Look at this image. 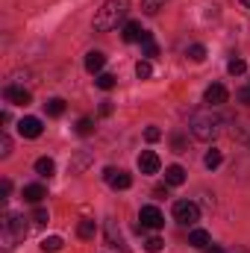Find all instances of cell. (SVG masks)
<instances>
[{"mask_svg":"<svg viewBox=\"0 0 250 253\" xmlns=\"http://www.w3.org/2000/svg\"><path fill=\"white\" fill-rule=\"evenodd\" d=\"M188 129H191L194 138H200V141H212V138L221 132V118L212 112V106L194 109L191 118H188Z\"/></svg>","mask_w":250,"mask_h":253,"instance_id":"1","label":"cell"},{"mask_svg":"<svg viewBox=\"0 0 250 253\" xmlns=\"http://www.w3.org/2000/svg\"><path fill=\"white\" fill-rule=\"evenodd\" d=\"M126 12H129V0H106V3L97 9V15H94V30H97V33L115 30V27L126 18Z\"/></svg>","mask_w":250,"mask_h":253,"instance_id":"2","label":"cell"},{"mask_svg":"<svg viewBox=\"0 0 250 253\" xmlns=\"http://www.w3.org/2000/svg\"><path fill=\"white\" fill-rule=\"evenodd\" d=\"M0 236H3V248L12 251L18 242L27 239V218L18 215V212H6L3 215V224H0Z\"/></svg>","mask_w":250,"mask_h":253,"instance_id":"3","label":"cell"},{"mask_svg":"<svg viewBox=\"0 0 250 253\" xmlns=\"http://www.w3.org/2000/svg\"><path fill=\"white\" fill-rule=\"evenodd\" d=\"M174 221H180L183 227H191L200 221V206L194 200H177L174 203Z\"/></svg>","mask_w":250,"mask_h":253,"instance_id":"4","label":"cell"},{"mask_svg":"<svg viewBox=\"0 0 250 253\" xmlns=\"http://www.w3.org/2000/svg\"><path fill=\"white\" fill-rule=\"evenodd\" d=\"M138 221H141L144 230H162V227H165V215H162L156 206H141Z\"/></svg>","mask_w":250,"mask_h":253,"instance_id":"5","label":"cell"},{"mask_svg":"<svg viewBox=\"0 0 250 253\" xmlns=\"http://www.w3.org/2000/svg\"><path fill=\"white\" fill-rule=\"evenodd\" d=\"M103 177H106V183H109L112 189H129V186H132V177H129L126 171H121V168H106Z\"/></svg>","mask_w":250,"mask_h":253,"instance_id":"6","label":"cell"},{"mask_svg":"<svg viewBox=\"0 0 250 253\" xmlns=\"http://www.w3.org/2000/svg\"><path fill=\"white\" fill-rule=\"evenodd\" d=\"M203 100H206V106H221V103H227V88L221 85V83H212L209 88H206V94H203Z\"/></svg>","mask_w":250,"mask_h":253,"instance_id":"7","label":"cell"},{"mask_svg":"<svg viewBox=\"0 0 250 253\" xmlns=\"http://www.w3.org/2000/svg\"><path fill=\"white\" fill-rule=\"evenodd\" d=\"M3 97L9 100V103H15V106H27L33 97H30V91L27 88H18V85H6L3 88Z\"/></svg>","mask_w":250,"mask_h":253,"instance_id":"8","label":"cell"},{"mask_svg":"<svg viewBox=\"0 0 250 253\" xmlns=\"http://www.w3.org/2000/svg\"><path fill=\"white\" fill-rule=\"evenodd\" d=\"M42 129H44V126H42L39 118H21V121H18V132H21L24 138H39Z\"/></svg>","mask_w":250,"mask_h":253,"instance_id":"9","label":"cell"},{"mask_svg":"<svg viewBox=\"0 0 250 253\" xmlns=\"http://www.w3.org/2000/svg\"><path fill=\"white\" fill-rule=\"evenodd\" d=\"M138 168H141V174H156V171H159V156H156L153 150H141Z\"/></svg>","mask_w":250,"mask_h":253,"instance_id":"10","label":"cell"},{"mask_svg":"<svg viewBox=\"0 0 250 253\" xmlns=\"http://www.w3.org/2000/svg\"><path fill=\"white\" fill-rule=\"evenodd\" d=\"M103 65H106V56H103L100 50L85 53V71H88V74H103Z\"/></svg>","mask_w":250,"mask_h":253,"instance_id":"11","label":"cell"},{"mask_svg":"<svg viewBox=\"0 0 250 253\" xmlns=\"http://www.w3.org/2000/svg\"><path fill=\"white\" fill-rule=\"evenodd\" d=\"M144 33H147V30H141V24H138V21H126L121 36H124V42L132 44V42H141V39H144Z\"/></svg>","mask_w":250,"mask_h":253,"instance_id":"12","label":"cell"},{"mask_svg":"<svg viewBox=\"0 0 250 253\" xmlns=\"http://www.w3.org/2000/svg\"><path fill=\"white\" fill-rule=\"evenodd\" d=\"M44 197H47V191H44V186H39V183H33V186H24V200H27V203L39 206V203H42Z\"/></svg>","mask_w":250,"mask_h":253,"instance_id":"13","label":"cell"},{"mask_svg":"<svg viewBox=\"0 0 250 253\" xmlns=\"http://www.w3.org/2000/svg\"><path fill=\"white\" fill-rule=\"evenodd\" d=\"M165 183H168V186H183V183H186V168L168 165V168H165Z\"/></svg>","mask_w":250,"mask_h":253,"instance_id":"14","label":"cell"},{"mask_svg":"<svg viewBox=\"0 0 250 253\" xmlns=\"http://www.w3.org/2000/svg\"><path fill=\"white\" fill-rule=\"evenodd\" d=\"M188 245H191V248H200V251H206V248H209V233H206V230H191V236H188Z\"/></svg>","mask_w":250,"mask_h":253,"instance_id":"15","label":"cell"},{"mask_svg":"<svg viewBox=\"0 0 250 253\" xmlns=\"http://www.w3.org/2000/svg\"><path fill=\"white\" fill-rule=\"evenodd\" d=\"M141 53H144V59L159 56V47H156V42H153V36H150V33H144V39H141Z\"/></svg>","mask_w":250,"mask_h":253,"instance_id":"16","label":"cell"},{"mask_svg":"<svg viewBox=\"0 0 250 253\" xmlns=\"http://www.w3.org/2000/svg\"><path fill=\"white\" fill-rule=\"evenodd\" d=\"M53 171H56V162H53V159L42 156V159L36 162V174H39V177H53Z\"/></svg>","mask_w":250,"mask_h":253,"instance_id":"17","label":"cell"},{"mask_svg":"<svg viewBox=\"0 0 250 253\" xmlns=\"http://www.w3.org/2000/svg\"><path fill=\"white\" fill-rule=\"evenodd\" d=\"M94 233H97V224H94V221H88V218H85V221H80V224H77V236H80V239H85V242H88V239H94Z\"/></svg>","mask_w":250,"mask_h":253,"instance_id":"18","label":"cell"},{"mask_svg":"<svg viewBox=\"0 0 250 253\" xmlns=\"http://www.w3.org/2000/svg\"><path fill=\"white\" fill-rule=\"evenodd\" d=\"M106 239H109V245H112V248H121V251L126 248L124 239H121V233L115 230V221H109V224H106Z\"/></svg>","mask_w":250,"mask_h":253,"instance_id":"19","label":"cell"},{"mask_svg":"<svg viewBox=\"0 0 250 253\" xmlns=\"http://www.w3.org/2000/svg\"><path fill=\"white\" fill-rule=\"evenodd\" d=\"M44 109H47V115H50V118H59V115L65 112V100H62V97H50V100L44 103Z\"/></svg>","mask_w":250,"mask_h":253,"instance_id":"20","label":"cell"},{"mask_svg":"<svg viewBox=\"0 0 250 253\" xmlns=\"http://www.w3.org/2000/svg\"><path fill=\"white\" fill-rule=\"evenodd\" d=\"M42 251L44 253H59L62 251V239H59V236H47V239H42Z\"/></svg>","mask_w":250,"mask_h":253,"instance_id":"21","label":"cell"},{"mask_svg":"<svg viewBox=\"0 0 250 253\" xmlns=\"http://www.w3.org/2000/svg\"><path fill=\"white\" fill-rule=\"evenodd\" d=\"M115 83H118V80H115L112 74H97V77H94V85H97V88H103V91H112V88H115Z\"/></svg>","mask_w":250,"mask_h":253,"instance_id":"22","label":"cell"},{"mask_svg":"<svg viewBox=\"0 0 250 253\" xmlns=\"http://www.w3.org/2000/svg\"><path fill=\"white\" fill-rule=\"evenodd\" d=\"M221 162H224V156H221V150H218V147H212V150L206 153V159H203V165H206L209 171H215Z\"/></svg>","mask_w":250,"mask_h":253,"instance_id":"23","label":"cell"},{"mask_svg":"<svg viewBox=\"0 0 250 253\" xmlns=\"http://www.w3.org/2000/svg\"><path fill=\"white\" fill-rule=\"evenodd\" d=\"M186 56L191 62H203V59H206V47H203V44H191L186 50Z\"/></svg>","mask_w":250,"mask_h":253,"instance_id":"24","label":"cell"},{"mask_svg":"<svg viewBox=\"0 0 250 253\" xmlns=\"http://www.w3.org/2000/svg\"><path fill=\"white\" fill-rule=\"evenodd\" d=\"M94 132V121L91 118H80L77 121V135H91Z\"/></svg>","mask_w":250,"mask_h":253,"instance_id":"25","label":"cell"},{"mask_svg":"<svg viewBox=\"0 0 250 253\" xmlns=\"http://www.w3.org/2000/svg\"><path fill=\"white\" fill-rule=\"evenodd\" d=\"M150 74H153V65L147 62V59H141V62L135 65V77H138V80H147Z\"/></svg>","mask_w":250,"mask_h":253,"instance_id":"26","label":"cell"},{"mask_svg":"<svg viewBox=\"0 0 250 253\" xmlns=\"http://www.w3.org/2000/svg\"><path fill=\"white\" fill-rule=\"evenodd\" d=\"M162 248H165V242H162L159 236H150V239L144 242V251H147V253H159Z\"/></svg>","mask_w":250,"mask_h":253,"instance_id":"27","label":"cell"},{"mask_svg":"<svg viewBox=\"0 0 250 253\" xmlns=\"http://www.w3.org/2000/svg\"><path fill=\"white\" fill-rule=\"evenodd\" d=\"M162 6H165V0H141V9H144L147 15H156Z\"/></svg>","mask_w":250,"mask_h":253,"instance_id":"28","label":"cell"},{"mask_svg":"<svg viewBox=\"0 0 250 253\" xmlns=\"http://www.w3.org/2000/svg\"><path fill=\"white\" fill-rule=\"evenodd\" d=\"M9 153H12V138L3 132L0 135V159H9Z\"/></svg>","mask_w":250,"mask_h":253,"instance_id":"29","label":"cell"},{"mask_svg":"<svg viewBox=\"0 0 250 253\" xmlns=\"http://www.w3.org/2000/svg\"><path fill=\"white\" fill-rule=\"evenodd\" d=\"M227 71H230V74L236 77V74H245V71H248V65H245V59H230Z\"/></svg>","mask_w":250,"mask_h":253,"instance_id":"30","label":"cell"},{"mask_svg":"<svg viewBox=\"0 0 250 253\" xmlns=\"http://www.w3.org/2000/svg\"><path fill=\"white\" fill-rule=\"evenodd\" d=\"M144 138H147V141H159V138H162V129H159V126H147V129H144Z\"/></svg>","mask_w":250,"mask_h":253,"instance_id":"31","label":"cell"},{"mask_svg":"<svg viewBox=\"0 0 250 253\" xmlns=\"http://www.w3.org/2000/svg\"><path fill=\"white\" fill-rule=\"evenodd\" d=\"M33 221H36V224H47V221H50V218H47V209L36 206V212H33Z\"/></svg>","mask_w":250,"mask_h":253,"instance_id":"32","label":"cell"},{"mask_svg":"<svg viewBox=\"0 0 250 253\" xmlns=\"http://www.w3.org/2000/svg\"><path fill=\"white\" fill-rule=\"evenodd\" d=\"M236 100H239V103H245V106H250V85H245V88H239Z\"/></svg>","mask_w":250,"mask_h":253,"instance_id":"33","label":"cell"},{"mask_svg":"<svg viewBox=\"0 0 250 253\" xmlns=\"http://www.w3.org/2000/svg\"><path fill=\"white\" fill-rule=\"evenodd\" d=\"M171 144H174V150H177V153H186V138H183V135H174V138H171Z\"/></svg>","mask_w":250,"mask_h":253,"instance_id":"34","label":"cell"},{"mask_svg":"<svg viewBox=\"0 0 250 253\" xmlns=\"http://www.w3.org/2000/svg\"><path fill=\"white\" fill-rule=\"evenodd\" d=\"M9 191H12V183H9V180H3V183H0V194H3V200L9 197Z\"/></svg>","mask_w":250,"mask_h":253,"instance_id":"35","label":"cell"},{"mask_svg":"<svg viewBox=\"0 0 250 253\" xmlns=\"http://www.w3.org/2000/svg\"><path fill=\"white\" fill-rule=\"evenodd\" d=\"M100 115H103V118H106V115H112V103H109V100H103V103H100Z\"/></svg>","mask_w":250,"mask_h":253,"instance_id":"36","label":"cell"},{"mask_svg":"<svg viewBox=\"0 0 250 253\" xmlns=\"http://www.w3.org/2000/svg\"><path fill=\"white\" fill-rule=\"evenodd\" d=\"M206 253H227V251H224V248H218V245H209V248H206Z\"/></svg>","mask_w":250,"mask_h":253,"instance_id":"37","label":"cell"},{"mask_svg":"<svg viewBox=\"0 0 250 253\" xmlns=\"http://www.w3.org/2000/svg\"><path fill=\"white\" fill-rule=\"evenodd\" d=\"M233 253H250V251H245V248H236V251H233Z\"/></svg>","mask_w":250,"mask_h":253,"instance_id":"38","label":"cell"},{"mask_svg":"<svg viewBox=\"0 0 250 253\" xmlns=\"http://www.w3.org/2000/svg\"><path fill=\"white\" fill-rule=\"evenodd\" d=\"M239 3H242V6H248V9H250V0H239Z\"/></svg>","mask_w":250,"mask_h":253,"instance_id":"39","label":"cell"}]
</instances>
